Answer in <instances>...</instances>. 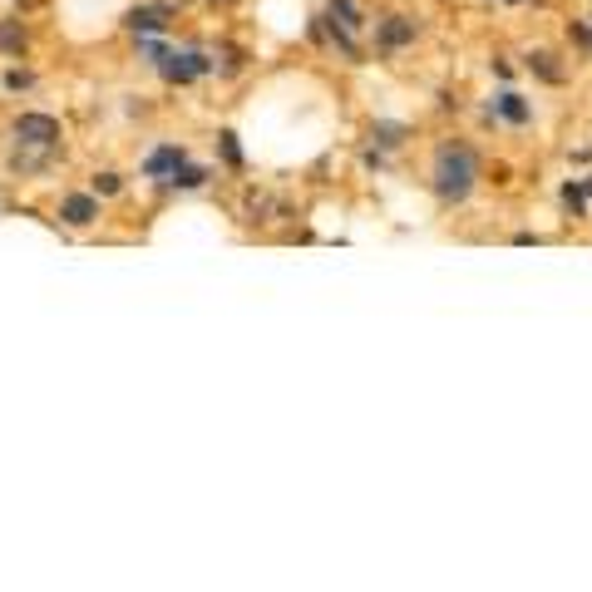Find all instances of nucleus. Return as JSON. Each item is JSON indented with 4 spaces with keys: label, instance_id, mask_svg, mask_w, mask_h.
Here are the masks:
<instances>
[{
    "label": "nucleus",
    "instance_id": "obj_3",
    "mask_svg": "<svg viewBox=\"0 0 592 592\" xmlns=\"http://www.w3.org/2000/svg\"><path fill=\"white\" fill-rule=\"evenodd\" d=\"M16 143L20 149H59V119L55 114H20Z\"/></svg>",
    "mask_w": 592,
    "mask_h": 592
},
{
    "label": "nucleus",
    "instance_id": "obj_18",
    "mask_svg": "<svg viewBox=\"0 0 592 592\" xmlns=\"http://www.w3.org/2000/svg\"><path fill=\"white\" fill-rule=\"evenodd\" d=\"M489 69H493V75H499V79H509V75H514V65H509V59H504V55H493V59H489Z\"/></svg>",
    "mask_w": 592,
    "mask_h": 592
},
{
    "label": "nucleus",
    "instance_id": "obj_5",
    "mask_svg": "<svg viewBox=\"0 0 592 592\" xmlns=\"http://www.w3.org/2000/svg\"><path fill=\"white\" fill-rule=\"evenodd\" d=\"M489 114L499 119V124H514V129H528V124H534V104H528L518 89H499V94H493V99H489Z\"/></svg>",
    "mask_w": 592,
    "mask_h": 592
},
{
    "label": "nucleus",
    "instance_id": "obj_13",
    "mask_svg": "<svg viewBox=\"0 0 592 592\" xmlns=\"http://www.w3.org/2000/svg\"><path fill=\"white\" fill-rule=\"evenodd\" d=\"M163 183H173L178 192H192V188H203V183H208V168H192V163H178L173 173L163 178Z\"/></svg>",
    "mask_w": 592,
    "mask_h": 592
},
{
    "label": "nucleus",
    "instance_id": "obj_22",
    "mask_svg": "<svg viewBox=\"0 0 592 592\" xmlns=\"http://www.w3.org/2000/svg\"><path fill=\"white\" fill-rule=\"evenodd\" d=\"M223 5H227V0H223Z\"/></svg>",
    "mask_w": 592,
    "mask_h": 592
},
{
    "label": "nucleus",
    "instance_id": "obj_14",
    "mask_svg": "<svg viewBox=\"0 0 592 592\" xmlns=\"http://www.w3.org/2000/svg\"><path fill=\"white\" fill-rule=\"evenodd\" d=\"M558 198H563V208L573 213V217H587V192H583V183H577V178H567V183L558 188Z\"/></svg>",
    "mask_w": 592,
    "mask_h": 592
},
{
    "label": "nucleus",
    "instance_id": "obj_15",
    "mask_svg": "<svg viewBox=\"0 0 592 592\" xmlns=\"http://www.w3.org/2000/svg\"><path fill=\"white\" fill-rule=\"evenodd\" d=\"M567 40H573L577 50L592 55V20H567Z\"/></svg>",
    "mask_w": 592,
    "mask_h": 592
},
{
    "label": "nucleus",
    "instance_id": "obj_1",
    "mask_svg": "<svg viewBox=\"0 0 592 592\" xmlns=\"http://www.w3.org/2000/svg\"><path fill=\"white\" fill-rule=\"evenodd\" d=\"M479 178H484V159L469 139H440L430 159V192L440 208H459L474 198Z\"/></svg>",
    "mask_w": 592,
    "mask_h": 592
},
{
    "label": "nucleus",
    "instance_id": "obj_9",
    "mask_svg": "<svg viewBox=\"0 0 592 592\" xmlns=\"http://www.w3.org/2000/svg\"><path fill=\"white\" fill-rule=\"evenodd\" d=\"M524 69L534 79H543V84H567V65L553 50H528L524 55Z\"/></svg>",
    "mask_w": 592,
    "mask_h": 592
},
{
    "label": "nucleus",
    "instance_id": "obj_20",
    "mask_svg": "<svg viewBox=\"0 0 592 592\" xmlns=\"http://www.w3.org/2000/svg\"><path fill=\"white\" fill-rule=\"evenodd\" d=\"M577 183H583V192H587V203H592V173H587V178H577Z\"/></svg>",
    "mask_w": 592,
    "mask_h": 592
},
{
    "label": "nucleus",
    "instance_id": "obj_7",
    "mask_svg": "<svg viewBox=\"0 0 592 592\" xmlns=\"http://www.w3.org/2000/svg\"><path fill=\"white\" fill-rule=\"evenodd\" d=\"M124 26L134 35H163L168 26H173V5H134L124 16Z\"/></svg>",
    "mask_w": 592,
    "mask_h": 592
},
{
    "label": "nucleus",
    "instance_id": "obj_17",
    "mask_svg": "<svg viewBox=\"0 0 592 592\" xmlns=\"http://www.w3.org/2000/svg\"><path fill=\"white\" fill-rule=\"evenodd\" d=\"M223 139V159L233 163V168H243V149H237V134H217Z\"/></svg>",
    "mask_w": 592,
    "mask_h": 592
},
{
    "label": "nucleus",
    "instance_id": "obj_2",
    "mask_svg": "<svg viewBox=\"0 0 592 592\" xmlns=\"http://www.w3.org/2000/svg\"><path fill=\"white\" fill-rule=\"evenodd\" d=\"M415 40H420V20L415 16H400V10H395V16L376 20V55L380 59H395L400 50H410Z\"/></svg>",
    "mask_w": 592,
    "mask_h": 592
},
{
    "label": "nucleus",
    "instance_id": "obj_8",
    "mask_svg": "<svg viewBox=\"0 0 592 592\" xmlns=\"http://www.w3.org/2000/svg\"><path fill=\"white\" fill-rule=\"evenodd\" d=\"M410 139H415V129L400 124V119H376V124H370V143H376L380 153H400Z\"/></svg>",
    "mask_w": 592,
    "mask_h": 592
},
{
    "label": "nucleus",
    "instance_id": "obj_21",
    "mask_svg": "<svg viewBox=\"0 0 592 592\" xmlns=\"http://www.w3.org/2000/svg\"><path fill=\"white\" fill-rule=\"evenodd\" d=\"M504 5H528V0H504Z\"/></svg>",
    "mask_w": 592,
    "mask_h": 592
},
{
    "label": "nucleus",
    "instance_id": "obj_12",
    "mask_svg": "<svg viewBox=\"0 0 592 592\" xmlns=\"http://www.w3.org/2000/svg\"><path fill=\"white\" fill-rule=\"evenodd\" d=\"M26 45H30V35H26L20 20H0V55L20 59V55H26Z\"/></svg>",
    "mask_w": 592,
    "mask_h": 592
},
{
    "label": "nucleus",
    "instance_id": "obj_10",
    "mask_svg": "<svg viewBox=\"0 0 592 592\" xmlns=\"http://www.w3.org/2000/svg\"><path fill=\"white\" fill-rule=\"evenodd\" d=\"M326 20H336V26H346V30H366L370 26V16L360 10V0H326Z\"/></svg>",
    "mask_w": 592,
    "mask_h": 592
},
{
    "label": "nucleus",
    "instance_id": "obj_19",
    "mask_svg": "<svg viewBox=\"0 0 592 592\" xmlns=\"http://www.w3.org/2000/svg\"><path fill=\"white\" fill-rule=\"evenodd\" d=\"M5 84H10V89H30V75H20V69H10V75H5Z\"/></svg>",
    "mask_w": 592,
    "mask_h": 592
},
{
    "label": "nucleus",
    "instance_id": "obj_4",
    "mask_svg": "<svg viewBox=\"0 0 592 592\" xmlns=\"http://www.w3.org/2000/svg\"><path fill=\"white\" fill-rule=\"evenodd\" d=\"M159 69H163V79L168 84H192V79H203V75H213V59L203 55V50H183V55H163L159 59Z\"/></svg>",
    "mask_w": 592,
    "mask_h": 592
},
{
    "label": "nucleus",
    "instance_id": "obj_23",
    "mask_svg": "<svg viewBox=\"0 0 592 592\" xmlns=\"http://www.w3.org/2000/svg\"><path fill=\"white\" fill-rule=\"evenodd\" d=\"M587 20H592V16H587Z\"/></svg>",
    "mask_w": 592,
    "mask_h": 592
},
{
    "label": "nucleus",
    "instance_id": "obj_11",
    "mask_svg": "<svg viewBox=\"0 0 592 592\" xmlns=\"http://www.w3.org/2000/svg\"><path fill=\"white\" fill-rule=\"evenodd\" d=\"M178 163H188V149H178V143H163V149H153L149 159H143V173H149V178H168Z\"/></svg>",
    "mask_w": 592,
    "mask_h": 592
},
{
    "label": "nucleus",
    "instance_id": "obj_6",
    "mask_svg": "<svg viewBox=\"0 0 592 592\" xmlns=\"http://www.w3.org/2000/svg\"><path fill=\"white\" fill-rule=\"evenodd\" d=\"M59 223L65 227H94L99 223V198H94V192H69V198L59 203Z\"/></svg>",
    "mask_w": 592,
    "mask_h": 592
},
{
    "label": "nucleus",
    "instance_id": "obj_16",
    "mask_svg": "<svg viewBox=\"0 0 592 592\" xmlns=\"http://www.w3.org/2000/svg\"><path fill=\"white\" fill-rule=\"evenodd\" d=\"M114 192H124V178L119 173H94V198H114Z\"/></svg>",
    "mask_w": 592,
    "mask_h": 592
}]
</instances>
